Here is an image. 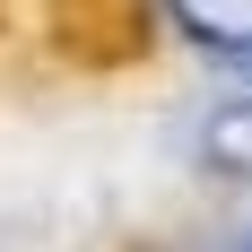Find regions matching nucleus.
I'll list each match as a JSON object with an SVG mask.
<instances>
[{
	"label": "nucleus",
	"mask_w": 252,
	"mask_h": 252,
	"mask_svg": "<svg viewBox=\"0 0 252 252\" xmlns=\"http://www.w3.org/2000/svg\"><path fill=\"white\" fill-rule=\"evenodd\" d=\"M44 44L70 70H139L157 44L148 0H44Z\"/></svg>",
	"instance_id": "obj_1"
}]
</instances>
